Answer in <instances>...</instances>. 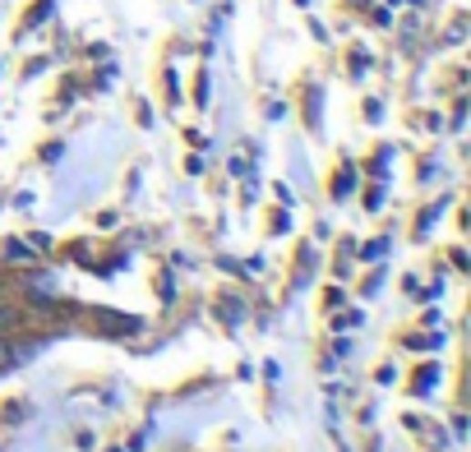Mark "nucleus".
<instances>
[{
    "label": "nucleus",
    "instance_id": "nucleus-1",
    "mask_svg": "<svg viewBox=\"0 0 471 452\" xmlns=\"http://www.w3.org/2000/svg\"><path fill=\"white\" fill-rule=\"evenodd\" d=\"M10 324H15V314H10V310H0V333H5Z\"/></svg>",
    "mask_w": 471,
    "mask_h": 452
}]
</instances>
